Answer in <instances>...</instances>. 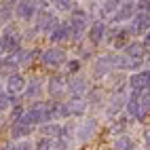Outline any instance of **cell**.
<instances>
[{"instance_id":"cell-4","label":"cell","mask_w":150,"mask_h":150,"mask_svg":"<svg viewBox=\"0 0 150 150\" xmlns=\"http://www.w3.org/2000/svg\"><path fill=\"white\" fill-rule=\"evenodd\" d=\"M68 28H70V38L78 40L87 32V13L85 11H74L72 19L68 21Z\"/></svg>"},{"instance_id":"cell-32","label":"cell","mask_w":150,"mask_h":150,"mask_svg":"<svg viewBox=\"0 0 150 150\" xmlns=\"http://www.w3.org/2000/svg\"><path fill=\"white\" fill-rule=\"evenodd\" d=\"M15 146H17V150H34V144H30V142H19Z\"/></svg>"},{"instance_id":"cell-19","label":"cell","mask_w":150,"mask_h":150,"mask_svg":"<svg viewBox=\"0 0 150 150\" xmlns=\"http://www.w3.org/2000/svg\"><path fill=\"white\" fill-rule=\"evenodd\" d=\"M49 40H51V42H66V40H70V28H68V23H57L55 30L49 34Z\"/></svg>"},{"instance_id":"cell-21","label":"cell","mask_w":150,"mask_h":150,"mask_svg":"<svg viewBox=\"0 0 150 150\" xmlns=\"http://www.w3.org/2000/svg\"><path fill=\"white\" fill-rule=\"evenodd\" d=\"M144 55H146V49L142 47V42H131L125 47V57L129 59H144Z\"/></svg>"},{"instance_id":"cell-8","label":"cell","mask_w":150,"mask_h":150,"mask_svg":"<svg viewBox=\"0 0 150 150\" xmlns=\"http://www.w3.org/2000/svg\"><path fill=\"white\" fill-rule=\"evenodd\" d=\"M23 89H25V76L17 74V72H13V74H8V76H6L4 93H8L11 97H15V95H21V93H23Z\"/></svg>"},{"instance_id":"cell-20","label":"cell","mask_w":150,"mask_h":150,"mask_svg":"<svg viewBox=\"0 0 150 150\" xmlns=\"http://www.w3.org/2000/svg\"><path fill=\"white\" fill-rule=\"evenodd\" d=\"M112 72V68H110V62H108V55H99L93 64V74L97 78H104L106 74Z\"/></svg>"},{"instance_id":"cell-15","label":"cell","mask_w":150,"mask_h":150,"mask_svg":"<svg viewBox=\"0 0 150 150\" xmlns=\"http://www.w3.org/2000/svg\"><path fill=\"white\" fill-rule=\"evenodd\" d=\"M125 102H127V95L123 91H116V95L110 99L108 106H106V114L108 116H118V114H121V110L125 108Z\"/></svg>"},{"instance_id":"cell-17","label":"cell","mask_w":150,"mask_h":150,"mask_svg":"<svg viewBox=\"0 0 150 150\" xmlns=\"http://www.w3.org/2000/svg\"><path fill=\"white\" fill-rule=\"evenodd\" d=\"M66 106H68L70 116H83V114L87 112V108H89L83 97H72L70 102H66Z\"/></svg>"},{"instance_id":"cell-34","label":"cell","mask_w":150,"mask_h":150,"mask_svg":"<svg viewBox=\"0 0 150 150\" xmlns=\"http://www.w3.org/2000/svg\"><path fill=\"white\" fill-rule=\"evenodd\" d=\"M0 150H17V146L15 144H6V146H2Z\"/></svg>"},{"instance_id":"cell-23","label":"cell","mask_w":150,"mask_h":150,"mask_svg":"<svg viewBox=\"0 0 150 150\" xmlns=\"http://www.w3.org/2000/svg\"><path fill=\"white\" fill-rule=\"evenodd\" d=\"M40 127V133H42V137H57L59 135V131H62V125H57V123H42V125H38Z\"/></svg>"},{"instance_id":"cell-10","label":"cell","mask_w":150,"mask_h":150,"mask_svg":"<svg viewBox=\"0 0 150 150\" xmlns=\"http://www.w3.org/2000/svg\"><path fill=\"white\" fill-rule=\"evenodd\" d=\"M135 13H137L135 4H133V2H129V0H125V2L114 11V15L110 17V21H112V23H123V21H129V19H133Z\"/></svg>"},{"instance_id":"cell-2","label":"cell","mask_w":150,"mask_h":150,"mask_svg":"<svg viewBox=\"0 0 150 150\" xmlns=\"http://www.w3.org/2000/svg\"><path fill=\"white\" fill-rule=\"evenodd\" d=\"M40 62L47 68H59L66 64V53L59 47H49L45 51H40Z\"/></svg>"},{"instance_id":"cell-3","label":"cell","mask_w":150,"mask_h":150,"mask_svg":"<svg viewBox=\"0 0 150 150\" xmlns=\"http://www.w3.org/2000/svg\"><path fill=\"white\" fill-rule=\"evenodd\" d=\"M38 6H40V0H19V2L15 4V15L19 21H32Z\"/></svg>"},{"instance_id":"cell-12","label":"cell","mask_w":150,"mask_h":150,"mask_svg":"<svg viewBox=\"0 0 150 150\" xmlns=\"http://www.w3.org/2000/svg\"><path fill=\"white\" fill-rule=\"evenodd\" d=\"M57 23H59L57 15L45 11V13L38 15V19H36V30H38V32H45V34H51L53 30H55V25H57Z\"/></svg>"},{"instance_id":"cell-5","label":"cell","mask_w":150,"mask_h":150,"mask_svg":"<svg viewBox=\"0 0 150 150\" xmlns=\"http://www.w3.org/2000/svg\"><path fill=\"white\" fill-rule=\"evenodd\" d=\"M95 131H97V121L95 118H87L83 125H78V129L74 131V142H91L95 137Z\"/></svg>"},{"instance_id":"cell-33","label":"cell","mask_w":150,"mask_h":150,"mask_svg":"<svg viewBox=\"0 0 150 150\" xmlns=\"http://www.w3.org/2000/svg\"><path fill=\"white\" fill-rule=\"evenodd\" d=\"M104 2H106V4H110V6H114V8H118V6L125 2V0H104Z\"/></svg>"},{"instance_id":"cell-27","label":"cell","mask_w":150,"mask_h":150,"mask_svg":"<svg viewBox=\"0 0 150 150\" xmlns=\"http://www.w3.org/2000/svg\"><path fill=\"white\" fill-rule=\"evenodd\" d=\"M11 15H13V6L0 2V23H6L8 19H11Z\"/></svg>"},{"instance_id":"cell-31","label":"cell","mask_w":150,"mask_h":150,"mask_svg":"<svg viewBox=\"0 0 150 150\" xmlns=\"http://www.w3.org/2000/svg\"><path fill=\"white\" fill-rule=\"evenodd\" d=\"M66 70L70 74H76L78 70H81V62L78 59H72V62H66Z\"/></svg>"},{"instance_id":"cell-28","label":"cell","mask_w":150,"mask_h":150,"mask_svg":"<svg viewBox=\"0 0 150 150\" xmlns=\"http://www.w3.org/2000/svg\"><path fill=\"white\" fill-rule=\"evenodd\" d=\"M11 104H13V97L8 95V93H4V91H0V112L8 110V108H11Z\"/></svg>"},{"instance_id":"cell-9","label":"cell","mask_w":150,"mask_h":150,"mask_svg":"<svg viewBox=\"0 0 150 150\" xmlns=\"http://www.w3.org/2000/svg\"><path fill=\"white\" fill-rule=\"evenodd\" d=\"M129 87H131V91H148L150 87V72L148 68L146 70H137L129 76Z\"/></svg>"},{"instance_id":"cell-7","label":"cell","mask_w":150,"mask_h":150,"mask_svg":"<svg viewBox=\"0 0 150 150\" xmlns=\"http://www.w3.org/2000/svg\"><path fill=\"white\" fill-rule=\"evenodd\" d=\"M150 17H148V11H137L131 19V25L127 28V34L129 36H135V34H146L148 32V23Z\"/></svg>"},{"instance_id":"cell-30","label":"cell","mask_w":150,"mask_h":150,"mask_svg":"<svg viewBox=\"0 0 150 150\" xmlns=\"http://www.w3.org/2000/svg\"><path fill=\"white\" fill-rule=\"evenodd\" d=\"M51 2L57 11H70L72 8V0H51Z\"/></svg>"},{"instance_id":"cell-16","label":"cell","mask_w":150,"mask_h":150,"mask_svg":"<svg viewBox=\"0 0 150 150\" xmlns=\"http://www.w3.org/2000/svg\"><path fill=\"white\" fill-rule=\"evenodd\" d=\"M42 89H45V85H42V81H40V78H32V81H25L23 95H25L28 99H36V97H40Z\"/></svg>"},{"instance_id":"cell-6","label":"cell","mask_w":150,"mask_h":150,"mask_svg":"<svg viewBox=\"0 0 150 150\" xmlns=\"http://www.w3.org/2000/svg\"><path fill=\"white\" fill-rule=\"evenodd\" d=\"M66 91H70L74 97H83L87 91H89V81L81 74H72L66 81Z\"/></svg>"},{"instance_id":"cell-25","label":"cell","mask_w":150,"mask_h":150,"mask_svg":"<svg viewBox=\"0 0 150 150\" xmlns=\"http://www.w3.org/2000/svg\"><path fill=\"white\" fill-rule=\"evenodd\" d=\"M127 38H129L127 30H118V32L114 34V38H112L110 42H112L116 49H125V47H127Z\"/></svg>"},{"instance_id":"cell-22","label":"cell","mask_w":150,"mask_h":150,"mask_svg":"<svg viewBox=\"0 0 150 150\" xmlns=\"http://www.w3.org/2000/svg\"><path fill=\"white\" fill-rule=\"evenodd\" d=\"M114 150H135V142H133V137L131 135H127V133H123V135H118L116 139H114Z\"/></svg>"},{"instance_id":"cell-35","label":"cell","mask_w":150,"mask_h":150,"mask_svg":"<svg viewBox=\"0 0 150 150\" xmlns=\"http://www.w3.org/2000/svg\"><path fill=\"white\" fill-rule=\"evenodd\" d=\"M139 2H142V4H148V0H139Z\"/></svg>"},{"instance_id":"cell-14","label":"cell","mask_w":150,"mask_h":150,"mask_svg":"<svg viewBox=\"0 0 150 150\" xmlns=\"http://www.w3.org/2000/svg\"><path fill=\"white\" fill-rule=\"evenodd\" d=\"M47 91H49V95H51L53 99H57V97H62L64 93H66V78L64 76H51L47 81Z\"/></svg>"},{"instance_id":"cell-26","label":"cell","mask_w":150,"mask_h":150,"mask_svg":"<svg viewBox=\"0 0 150 150\" xmlns=\"http://www.w3.org/2000/svg\"><path fill=\"white\" fill-rule=\"evenodd\" d=\"M34 150H55V144H53L51 137H40L34 144Z\"/></svg>"},{"instance_id":"cell-13","label":"cell","mask_w":150,"mask_h":150,"mask_svg":"<svg viewBox=\"0 0 150 150\" xmlns=\"http://www.w3.org/2000/svg\"><path fill=\"white\" fill-rule=\"evenodd\" d=\"M104 36H106V25H104V21H93L91 25L87 28V40L91 42V45L104 42Z\"/></svg>"},{"instance_id":"cell-29","label":"cell","mask_w":150,"mask_h":150,"mask_svg":"<svg viewBox=\"0 0 150 150\" xmlns=\"http://www.w3.org/2000/svg\"><path fill=\"white\" fill-rule=\"evenodd\" d=\"M23 112H25V110H23L21 106H13L11 112H8V121H11V125H13L15 121H19V118L23 116Z\"/></svg>"},{"instance_id":"cell-11","label":"cell","mask_w":150,"mask_h":150,"mask_svg":"<svg viewBox=\"0 0 150 150\" xmlns=\"http://www.w3.org/2000/svg\"><path fill=\"white\" fill-rule=\"evenodd\" d=\"M19 45H21V40L15 32H4L0 36V51L6 55H13L15 51H19Z\"/></svg>"},{"instance_id":"cell-18","label":"cell","mask_w":150,"mask_h":150,"mask_svg":"<svg viewBox=\"0 0 150 150\" xmlns=\"http://www.w3.org/2000/svg\"><path fill=\"white\" fill-rule=\"evenodd\" d=\"M32 129L34 127H30L28 123H23L21 118H19V121H15L11 125V137L13 139H23V137H28L30 133H32Z\"/></svg>"},{"instance_id":"cell-1","label":"cell","mask_w":150,"mask_h":150,"mask_svg":"<svg viewBox=\"0 0 150 150\" xmlns=\"http://www.w3.org/2000/svg\"><path fill=\"white\" fill-rule=\"evenodd\" d=\"M148 91H131V95L125 102V110L129 116H133L135 121H144L148 114Z\"/></svg>"},{"instance_id":"cell-24","label":"cell","mask_w":150,"mask_h":150,"mask_svg":"<svg viewBox=\"0 0 150 150\" xmlns=\"http://www.w3.org/2000/svg\"><path fill=\"white\" fill-rule=\"evenodd\" d=\"M32 55H36V51H21V49H19V51H15L11 57H13V62L19 68V66H28L30 62H32Z\"/></svg>"}]
</instances>
